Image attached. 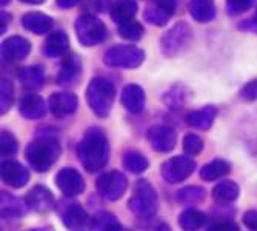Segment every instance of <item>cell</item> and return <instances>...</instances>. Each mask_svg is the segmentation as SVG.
<instances>
[{
    "label": "cell",
    "instance_id": "6da1fadb",
    "mask_svg": "<svg viewBox=\"0 0 257 231\" xmlns=\"http://www.w3.org/2000/svg\"><path fill=\"white\" fill-rule=\"evenodd\" d=\"M77 159L88 173H96L106 167L109 160L108 137L102 128L92 127L85 131L76 148Z\"/></svg>",
    "mask_w": 257,
    "mask_h": 231
},
{
    "label": "cell",
    "instance_id": "7a4b0ae2",
    "mask_svg": "<svg viewBox=\"0 0 257 231\" xmlns=\"http://www.w3.org/2000/svg\"><path fill=\"white\" fill-rule=\"evenodd\" d=\"M62 154L60 144L54 137H37L25 148V159L28 165L37 173H46L53 168Z\"/></svg>",
    "mask_w": 257,
    "mask_h": 231
},
{
    "label": "cell",
    "instance_id": "3957f363",
    "mask_svg": "<svg viewBox=\"0 0 257 231\" xmlns=\"http://www.w3.org/2000/svg\"><path fill=\"white\" fill-rule=\"evenodd\" d=\"M85 97L88 106L97 118L105 119L109 116L115 99V88L105 77H94L86 86Z\"/></svg>",
    "mask_w": 257,
    "mask_h": 231
},
{
    "label": "cell",
    "instance_id": "277c9868",
    "mask_svg": "<svg viewBox=\"0 0 257 231\" xmlns=\"http://www.w3.org/2000/svg\"><path fill=\"white\" fill-rule=\"evenodd\" d=\"M159 197L153 185L140 179L134 183V194L128 200V208L137 217H153L157 213Z\"/></svg>",
    "mask_w": 257,
    "mask_h": 231
},
{
    "label": "cell",
    "instance_id": "5b68a950",
    "mask_svg": "<svg viewBox=\"0 0 257 231\" xmlns=\"http://www.w3.org/2000/svg\"><path fill=\"white\" fill-rule=\"evenodd\" d=\"M193 42V30L188 23L179 22L160 37V51L165 57H176L188 50Z\"/></svg>",
    "mask_w": 257,
    "mask_h": 231
},
{
    "label": "cell",
    "instance_id": "8992f818",
    "mask_svg": "<svg viewBox=\"0 0 257 231\" xmlns=\"http://www.w3.org/2000/svg\"><path fill=\"white\" fill-rule=\"evenodd\" d=\"M62 223L69 231H92L94 217L89 216L85 208L74 200H62L57 206Z\"/></svg>",
    "mask_w": 257,
    "mask_h": 231
},
{
    "label": "cell",
    "instance_id": "52a82bcc",
    "mask_svg": "<svg viewBox=\"0 0 257 231\" xmlns=\"http://www.w3.org/2000/svg\"><path fill=\"white\" fill-rule=\"evenodd\" d=\"M145 60V51L134 45H114L106 50L103 63L111 68L136 69Z\"/></svg>",
    "mask_w": 257,
    "mask_h": 231
},
{
    "label": "cell",
    "instance_id": "ba28073f",
    "mask_svg": "<svg viewBox=\"0 0 257 231\" xmlns=\"http://www.w3.org/2000/svg\"><path fill=\"white\" fill-rule=\"evenodd\" d=\"M74 28H76L77 40L80 42V45L86 46V48L88 46L100 45L102 42H105L108 36L105 23L92 14L79 16Z\"/></svg>",
    "mask_w": 257,
    "mask_h": 231
},
{
    "label": "cell",
    "instance_id": "9c48e42d",
    "mask_svg": "<svg viewBox=\"0 0 257 231\" xmlns=\"http://www.w3.org/2000/svg\"><path fill=\"white\" fill-rule=\"evenodd\" d=\"M128 188V180L120 171H105L96 180V190L99 196L108 202L119 200Z\"/></svg>",
    "mask_w": 257,
    "mask_h": 231
},
{
    "label": "cell",
    "instance_id": "30bf717a",
    "mask_svg": "<svg viewBox=\"0 0 257 231\" xmlns=\"http://www.w3.org/2000/svg\"><path fill=\"white\" fill-rule=\"evenodd\" d=\"M196 170V160L191 156H176L163 162L160 174L167 183H179L188 179Z\"/></svg>",
    "mask_w": 257,
    "mask_h": 231
},
{
    "label": "cell",
    "instance_id": "8fae6325",
    "mask_svg": "<svg viewBox=\"0 0 257 231\" xmlns=\"http://www.w3.org/2000/svg\"><path fill=\"white\" fill-rule=\"evenodd\" d=\"M177 8L179 0H153V4L147 7L144 17L151 25L163 27L176 14Z\"/></svg>",
    "mask_w": 257,
    "mask_h": 231
},
{
    "label": "cell",
    "instance_id": "7c38bea8",
    "mask_svg": "<svg viewBox=\"0 0 257 231\" xmlns=\"http://www.w3.org/2000/svg\"><path fill=\"white\" fill-rule=\"evenodd\" d=\"M147 139L154 151L159 153H170L174 150L177 144V134L174 128L168 125H154L148 130Z\"/></svg>",
    "mask_w": 257,
    "mask_h": 231
},
{
    "label": "cell",
    "instance_id": "4fadbf2b",
    "mask_svg": "<svg viewBox=\"0 0 257 231\" xmlns=\"http://www.w3.org/2000/svg\"><path fill=\"white\" fill-rule=\"evenodd\" d=\"M79 100L76 94L68 91L53 92L48 99V109L56 119H65L68 116H73L77 111Z\"/></svg>",
    "mask_w": 257,
    "mask_h": 231
},
{
    "label": "cell",
    "instance_id": "5bb4252c",
    "mask_svg": "<svg viewBox=\"0 0 257 231\" xmlns=\"http://www.w3.org/2000/svg\"><path fill=\"white\" fill-rule=\"evenodd\" d=\"M56 185L66 197H74L85 191V180L74 168H62L56 174Z\"/></svg>",
    "mask_w": 257,
    "mask_h": 231
},
{
    "label": "cell",
    "instance_id": "9a60e30c",
    "mask_svg": "<svg viewBox=\"0 0 257 231\" xmlns=\"http://www.w3.org/2000/svg\"><path fill=\"white\" fill-rule=\"evenodd\" d=\"M25 202H27L30 210H33L36 213H40V214L50 213L57 206L53 193L46 187H43V185H36V187H33L28 191V194L25 197Z\"/></svg>",
    "mask_w": 257,
    "mask_h": 231
},
{
    "label": "cell",
    "instance_id": "2e32d148",
    "mask_svg": "<svg viewBox=\"0 0 257 231\" xmlns=\"http://www.w3.org/2000/svg\"><path fill=\"white\" fill-rule=\"evenodd\" d=\"M2 180L11 188H23L30 180V171L17 160H4L0 168Z\"/></svg>",
    "mask_w": 257,
    "mask_h": 231
},
{
    "label": "cell",
    "instance_id": "e0dca14e",
    "mask_svg": "<svg viewBox=\"0 0 257 231\" xmlns=\"http://www.w3.org/2000/svg\"><path fill=\"white\" fill-rule=\"evenodd\" d=\"M80 76H82V62L76 54H73L63 59L59 73L56 76V82L63 88H71L77 85Z\"/></svg>",
    "mask_w": 257,
    "mask_h": 231
},
{
    "label": "cell",
    "instance_id": "ac0fdd59",
    "mask_svg": "<svg viewBox=\"0 0 257 231\" xmlns=\"http://www.w3.org/2000/svg\"><path fill=\"white\" fill-rule=\"evenodd\" d=\"M31 53V42L22 36H11L2 42V57L7 62L23 60Z\"/></svg>",
    "mask_w": 257,
    "mask_h": 231
},
{
    "label": "cell",
    "instance_id": "d6986e66",
    "mask_svg": "<svg viewBox=\"0 0 257 231\" xmlns=\"http://www.w3.org/2000/svg\"><path fill=\"white\" fill-rule=\"evenodd\" d=\"M19 112L23 119L28 121H37L45 118L46 109H48V103L43 100V97H40L39 94H34V92H30V94H25L20 100H19Z\"/></svg>",
    "mask_w": 257,
    "mask_h": 231
},
{
    "label": "cell",
    "instance_id": "ffe728a7",
    "mask_svg": "<svg viewBox=\"0 0 257 231\" xmlns=\"http://www.w3.org/2000/svg\"><path fill=\"white\" fill-rule=\"evenodd\" d=\"M120 102L123 108L131 114H140L145 108V91L136 83L125 85L122 89Z\"/></svg>",
    "mask_w": 257,
    "mask_h": 231
},
{
    "label": "cell",
    "instance_id": "44dd1931",
    "mask_svg": "<svg viewBox=\"0 0 257 231\" xmlns=\"http://www.w3.org/2000/svg\"><path fill=\"white\" fill-rule=\"evenodd\" d=\"M22 25L27 31L37 34V36H42V34H46L53 30L54 20L48 14H43L39 11H31V13H27L22 17Z\"/></svg>",
    "mask_w": 257,
    "mask_h": 231
},
{
    "label": "cell",
    "instance_id": "7402d4cb",
    "mask_svg": "<svg viewBox=\"0 0 257 231\" xmlns=\"http://www.w3.org/2000/svg\"><path fill=\"white\" fill-rule=\"evenodd\" d=\"M68 48H69V37L66 36V33L57 30L46 37V40L42 46V53L46 57L56 59V57L65 56L68 53Z\"/></svg>",
    "mask_w": 257,
    "mask_h": 231
},
{
    "label": "cell",
    "instance_id": "603a6c76",
    "mask_svg": "<svg viewBox=\"0 0 257 231\" xmlns=\"http://www.w3.org/2000/svg\"><path fill=\"white\" fill-rule=\"evenodd\" d=\"M216 116H217L216 106L206 105L200 109H196V111H191V112L186 114V124L194 130L206 131L213 127Z\"/></svg>",
    "mask_w": 257,
    "mask_h": 231
},
{
    "label": "cell",
    "instance_id": "cb8c5ba5",
    "mask_svg": "<svg viewBox=\"0 0 257 231\" xmlns=\"http://www.w3.org/2000/svg\"><path fill=\"white\" fill-rule=\"evenodd\" d=\"M188 11L191 17L199 23L213 22L217 14L214 0H190Z\"/></svg>",
    "mask_w": 257,
    "mask_h": 231
},
{
    "label": "cell",
    "instance_id": "d4e9b609",
    "mask_svg": "<svg viewBox=\"0 0 257 231\" xmlns=\"http://www.w3.org/2000/svg\"><path fill=\"white\" fill-rule=\"evenodd\" d=\"M19 79L22 82V85L25 86L30 91H36L40 89L45 83V73L43 68L39 65H31V66H25L19 71Z\"/></svg>",
    "mask_w": 257,
    "mask_h": 231
},
{
    "label": "cell",
    "instance_id": "484cf974",
    "mask_svg": "<svg viewBox=\"0 0 257 231\" xmlns=\"http://www.w3.org/2000/svg\"><path fill=\"white\" fill-rule=\"evenodd\" d=\"M240 194V188L236 182L232 180H223L217 183L213 188V199L219 205H228L232 203Z\"/></svg>",
    "mask_w": 257,
    "mask_h": 231
},
{
    "label": "cell",
    "instance_id": "4316f807",
    "mask_svg": "<svg viewBox=\"0 0 257 231\" xmlns=\"http://www.w3.org/2000/svg\"><path fill=\"white\" fill-rule=\"evenodd\" d=\"M137 4L136 0H115L111 7V19L120 25V23L130 22L137 14Z\"/></svg>",
    "mask_w": 257,
    "mask_h": 231
},
{
    "label": "cell",
    "instance_id": "83f0119b",
    "mask_svg": "<svg viewBox=\"0 0 257 231\" xmlns=\"http://www.w3.org/2000/svg\"><path fill=\"white\" fill-rule=\"evenodd\" d=\"M191 96V91L182 83L173 85L168 91H165V94L162 96V100L168 108L171 109H180Z\"/></svg>",
    "mask_w": 257,
    "mask_h": 231
},
{
    "label": "cell",
    "instance_id": "f1b7e54d",
    "mask_svg": "<svg viewBox=\"0 0 257 231\" xmlns=\"http://www.w3.org/2000/svg\"><path fill=\"white\" fill-rule=\"evenodd\" d=\"M27 202L11 196L7 191H2V217L4 219H19L27 213Z\"/></svg>",
    "mask_w": 257,
    "mask_h": 231
},
{
    "label": "cell",
    "instance_id": "f546056e",
    "mask_svg": "<svg viewBox=\"0 0 257 231\" xmlns=\"http://www.w3.org/2000/svg\"><path fill=\"white\" fill-rule=\"evenodd\" d=\"M206 220L208 217L205 213L196 210V208H188V210L179 214L177 223L183 231H199L200 228H203Z\"/></svg>",
    "mask_w": 257,
    "mask_h": 231
},
{
    "label": "cell",
    "instance_id": "4dcf8cb0",
    "mask_svg": "<svg viewBox=\"0 0 257 231\" xmlns=\"http://www.w3.org/2000/svg\"><path fill=\"white\" fill-rule=\"evenodd\" d=\"M229 171H231L229 162H226L223 159H214L211 162H208L206 165H203V168L200 170V177L205 182H213V180H217V179L226 176Z\"/></svg>",
    "mask_w": 257,
    "mask_h": 231
},
{
    "label": "cell",
    "instance_id": "1f68e13d",
    "mask_svg": "<svg viewBox=\"0 0 257 231\" xmlns=\"http://www.w3.org/2000/svg\"><path fill=\"white\" fill-rule=\"evenodd\" d=\"M123 168L130 171L131 174H142L148 170L150 167V160L139 151H130L123 156Z\"/></svg>",
    "mask_w": 257,
    "mask_h": 231
},
{
    "label": "cell",
    "instance_id": "d6a6232c",
    "mask_svg": "<svg viewBox=\"0 0 257 231\" xmlns=\"http://www.w3.org/2000/svg\"><path fill=\"white\" fill-rule=\"evenodd\" d=\"M176 199L183 205H196L205 199V190L202 187H196V185L185 187V188L177 191Z\"/></svg>",
    "mask_w": 257,
    "mask_h": 231
},
{
    "label": "cell",
    "instance_id": "836d02e7",
    "mask_svg": "<svg viewBox=\"0 0 257 231\" xmlns=\"http://www.w3.org/2000/svg\"><path fill=\"white\" fill-rule=\"evenodd\" d=\"M94 231H123V226L117 217L103 211L94 216Z\"/></svg>",
    "mask_w": 257,
    "mask_h": 231
},
{
    "label": "cell",
    "instance_id": "e575fe53",
    "mask_svg": "<svg viewBox=\"0 0 257 231\" xmlns=\"http://www.w3.org/2000/svg\"><path fill=\"white\" fill-rule=\"evenodd\" d=\"M144 27L140 25L139 22L136 20H130V22H125V23H120L117 27V33L122 39L125 40H130V42H137L142 39L144 36Z\"/></svg>",
    "mask_w": 257,
    "mask_h": 231
},
{
    "label": "cell",
    "instance_id": "d590c367",
    "mask_svg": "<svg viewBox=\"0 0 257 231\" xmlns=\"http://www.w3.org/2000/svg\"><path fill=\"white\" fill-rule=\"evenodd\" d=\"M14 103V86L10 80L0 82V112L7 114Z\"/></svg>",
    "mask_w": 257,
    "mask_h": 231
},
{
    "label": "cell",
    "instance_id": "8d00e7d4",
    "mask_svg": "<svg viewBox=\"0 0 257 231\" xmlns=\"http://www.w3.org/2000/svg\"><path fill=\"white\" fill-rule=\"evenodd\" d=\"M17 151H19V142L16 136L8 130H2V133H0V153H2V156L10 157L14 156Z\"/></svg>",
    "mask_w": 257,
    "mask_h": 231
},
{
    "label": "cell",
    "instance_id": "74e56055",
    "mask_svg": "<svg viewBox=\"0 0 257 231\" xmlns=\"http://www.w3.org/2000/svg\"><path fill=\"white\" fill-rule=\"evenodd\" d=\"M203 150V141L197 134H186L183 137V151L188 156H197Z\"/></svg>",
    "mask_w": 257,
    "mask_h": 231
},
{
    "label": "cell",
    "instance_id": "f35d334b",
    "mask_svg": "<svg viewBox=\"0 0 257 231\" xmlns=\"http://www.w3.org/2000/svg\"><path fill=\"white\" fill-rule=\"evenodd\" d=\"M255 4V0H225L226 13L229 16H239L246 13L252 5Z\"/></svg>",
    "mask_w": 257,
    "mask_h": 231
},
{
    "label": "cell",
    "instance_id": "ab89813d",
    "mask_svg": "<svg viewBox=\"0 0 257 231\" xmlns=\"http://www.w3.org/2000/svg\"><path fill=\"white\" fill-rule=\"evenodd\" d=\"M239 96L245 102H254V100H257V79H252V80L246 82L242 86Z\"/></svg>",
    "mask_w": 257,
    "mask_h": 231
},
{
    "label": "cell",
    "instance_id": "60d3db41",
    "mask_svg": "<svg viewBox=\"0 0 257 231\" xmlns=\"http://www.w3.org/2000/svg\"><path fill=\"white\" fill-rule=\"evenodd\" d=\"M205 231H240V228L237 223L231 222V220H220L211 226H208Z\"/></svg>",
    "mask_w": 257,
    "mask_h": 231
},
{
    "label": "cell",
    "instance_id": "b9f144b4",
    "mask_svg": "<svg viewBox=\"0 0 257 231\" xmlns=\"http://www.w3.org/2000/svg\"><path fill=\"white\" fill-rule=\"evenodd\" d=\"M237 27H239V30H243V31L257 34V11H255V14H254L252 17H249V19L240 22Z\"/></svg>",
    "mask_w": 257,
    "mask_h": 231
},
{
    "label": "cell",
    "instance_id": "7bdbcfd3",
    "mask_svg": "<svg viewBox=\"0 0 257 231\" xmlns=\"http://www.w3.org/2000/svg\"><path fill=\"white\" fill-rule=\"evenodd\" d=\"M243 223L245 226H248L249 229H255L257 231V211L255 210H249L243 214Z\"/></svg>",
    "mask_w": 257,
    "mask_h": 231
},
{
    "label": "cell",
    "instance_id": "ee69618b",
    "mask_svg": "<svg viewBox=\"0 0 257 231\" xmlns=\"http://www.w3.org/2000/svg\"><path fill=\"white\" fill-rule=\"evenodd\" d=\"M56 4L60 10H69V8H74L76 5H79L80 0H56Z\"/></svg>",
    "mask_w": 257,
    "mask_h": 231
},
{
    "label": "cell",
    "instance_id": "f6af8a7d",
    "mask_svg": "<svg viewBox=\"0 0 257 231\" xmlns=\"http://www.w3.org/2000/svg\"><path fill=\"white\" fill-rule=\"evenodd\" d=\"M154 231H171V228H170L168 223H159V225L154 228Z\"/></svg>",
    "mask_w": 257,
    "mask_h": 231
},
{
    "label": "cell",
    "instance_id": "bcb514c9",
    "mask_svg": "<svg viewBox=\"0 0 257 231\" xmlns=\"http://www.w3.org/2000/svg\"><path fill=\"white\" fill-rule=\"evenodd\" d=\"M20 2L28 4V5H40V4H43V2H45V0H20Z\"/></svg>",
    "mask_w": 257,
    "mask_h": 231
},
{
    "label": "cell",
    "instance_id": "7dc6e473",
    "mask_svg": "<svg viewBox=\"0 0 257 231\" xmlns=\"http://www.w3.org/2000/svg\"><path fill=\"white\" fill-rule=\"evenodd\" d=\"M27 231H54L51 226H42V228H30Z\"/></svg>",
    "mask_w": 257,
    "mask_h": 231
},
{
    "label": "cell",
    "instance_id": "c3c4849f",
    "mask_svg": "<svg viewBox=\"0 0 257 231\" xmlns=\"http://www.w3.org/2000/svg\"><path fill=\"white\" fill-rule=\"evenodd\" d=\"M11 2V0H0V4H2V7H5V5H8Z\"/></svg>",
    "mask_w": 257,
    "mask_h": 231
}]
</instances>
